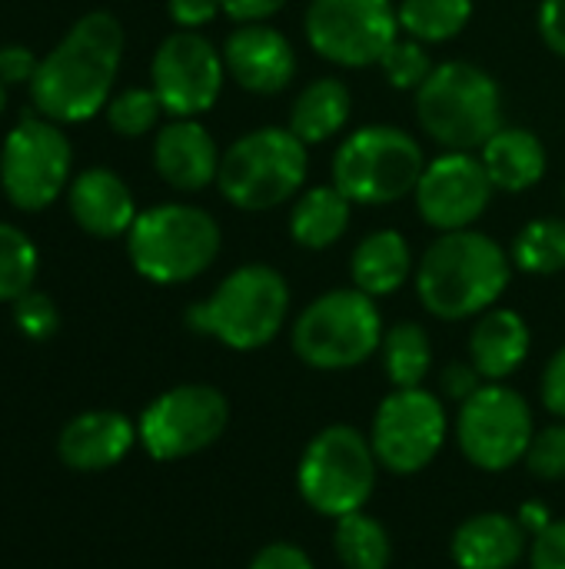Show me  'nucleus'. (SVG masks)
<instances>
[{"instance_id": "nucleus-40", "label": "nucleus", "mask_w": 565, "mask_h": 569, "mask_svg": "<svg viewBox=\"0 0 565 569\" xmlns=\"http://www.w3.org/2000/svg\"><path fill=\"white\" fill-rule=\"evenodd\" d=\"M483 383H486V380H483V373H480L473 363H450V367L443 370V377H440L443 393H446L450 400H456V403H466Z\"/></svg>"}, {"instance_id": "nucleus-3", "label": "nucleus", "mask_w": 565, "mask_h": 569, "mask_svg": "<svg viewBox=\"0 0 565 569\" xmlns=\"http://www.w3.org/2000/svg\"><path fill=\"white\" fill-rule=\"evenodd\" d=\"M290 317V283L270 263L230 270L216 290L186 310V327L216 343L250 353L276 340Z\"/></svg>"}, {"instance_id": "nucleus-27", "label": "nucleus", "mask_w": 565, "mask_h": 569, "mask_svg": "<svg viewBox=\"0 0 565 569\" xmlns=\"http://www.w3.org/2000/svg\"><path fill=\"white\" fill-rule=\"evenodd\" d=\"M380 357H383V370H386L393 390L423 387V380L430 377V367H433V343H430L426 327L416 320L393 323L383 333Z\"/></svg>"}, {"instance_id": "nucleus-34", "label": "nucleus", "mask_w": 565, "mask_h": 569, "mask_svg": "<svg viewBox=\"0 0 565 569\" xmlns=\"http://www.w3.org/2000/svg\"><path fill=\"white\" fill-rule=\"evenodd\" d=\"M526 467L539 480H549V483L565 480V420L539 430L533 437L529 453H526Z\"/></svg>"}, {"instance_id": "nucleus-33", "label": "nucleus", "mask_w": 565, "mask_h": 569, "mask_svg": "<svg viewBox=\"0 0 565 569\" xmlns=\"http://www.w3.org/2000/svg\"><path fill=\"white\" fill-rule=\"evenodd\" d=\"M380 70L386 73V80H390V87H393V90L416 93V90L426 83V77L436 70V63H433V57H430V47H426V43H420V40H413V37H406V33H400V37L390 43V50L383 53Z\"/></svg>"}, {"instance_id": "nucleus-18", "label": "nucleus", "mask_w": 565, "mask_h": 569, "mask_svg": "<svg viewBox=\"0 0 565 569\" xmlns=\"http://www.w3.org/2000/svg\"><path fill=\"white\" fill-rule=\"evenodd\" d=\"M220 147L210 130L193 117H173L157 130L153 140V167L160 180L180 193L206 190L220 173Z\"/></svg>"}, {"instance_id": "nucleus-16", "label": "nucleus", "mask_w": 565, "mask_h": 569, "mask_svg": "<svg viewBox=\"0 0 565 569\" xmlns=\"http://www.w3.org/2000/svg\"><path fill=\"white\" fill-rule=\"evenodd\" d=\"M496 187L476 153L443 150L426 160V170L413 190L416 213L436 233L470 230L490 207Z\"/></svg>"}, {"instance_id": "nucleus-2", "label": "nucleus", "mask_w": 565, "mask_h": 569, "mask_svg": "<svg viewBox=\"0 0 565 569\" xmlns=\"http://www.w3.org/2000/svg\"><path fill=\"white\" fill-rule=\"evenodd\" d=\"M416 297L436 320H476L493 310L513 280L509 250L483 230L440 233L416 263Z\"/></svg>"}, {"instance_id": "nucleus-44", "label": "nucleus", "mask_w": 565, "mask_h": 569, "mask_svg": "<svg viewBox=\"0 0 565 569\" xmlns=\"http://www.w3.org/2000/svg\"><path fill=\"white\" fill-rule=\"evenodd\" d=\"M3 107H7V83L0 80V113H3Z\"/></svg>"}, {"instance_id": "nucleus-9", "label": "nucleus", "mask_w": 565, "mask_h": 569, "mask_svg": "<svg viewBox=\"0 0 565 569\" xmlns=\"http://www.w3.org/2000/svg\"><path fill=\"white\" fill-rule=\"evenodd\" d=\"M376 477H380V460L370 437H363L356 427L346 423H333L320 430L306 443L296 467L300 497L306 500L310 510L330 520L360 513L376 490Z\"/></svg>"}, {"instance_id": "nucleus-10", "label": "nucleus", "mask_w": 565, "mask_h": 569, "mask_svg": "<svg viewBox=\"0 0 565 569\" xmlns=\"http://www.w3.org/2000/svg\"><path fill=\"white\" fill-rule=\"evenodd\" d=\"M303 33L316 57L336 67H380L400 37L396 0H310Z\"/></svg>"}, {"instance_id": "nucleus-37", "label": "nucleus", "mask_w": 565, "mask_h": 569, "mask_svg": "<svg viewBox=\"0 0 565 569\" xmlns=\"http://www.w3.org/2000/svg\"><path fill=\"white\" fill-rule=\"evenodd\" d=\"M167 13L180 30H200L223 13V0H167Z\"/></svg>"}, {"instance_id": "nucleus-22", "label": "nucleus", "mask_w": 565, "mask_h": 569, "mask_svg": "<svg viewBox=\"0 0 565 569\" xmlns=\"http://www.w3.org/2000/svg\"><path fill=\"white\" fill-rule=\"evenodd\" d=\"M526 530L506 513H476L453 533L460 569H513L526 553Z\"/></svg>"}, {"instance_id": "nucleus-31", "label": "nucleus", "mask_w": 565, "mask_h": 569, "mask_svg": "<svg viewBox=\"0 0 565 569\" xmlns=\"http://www.w3.org/2000/svg\"><path fill=\"white\" fill-rule=\"evenodd\" d=\"M37 280V247L23 230L0 220V303H17Z\"/></svg>"}, {"instance_id": "nucleus-6", "label": "nucleus", "mask_w": 565, "mask_h": 569, "mask_svg": "<svg viewBox=\"0 0 565 569\" xmlns=\"http://www.w3.org/2000/svg\"><path fill=\"white\" fill-rule=\"evenodd\" d=\"M306 173L310 147L290 127H256L223 150L216 187L230 207L263 213L296 200Z\"/></svg>"}, {"instance_id": "nucleus-39", "label": "nucleus", "mask_w": 565, "mask_h": 569, "mask_svg": "<svg viewBox=\"0 0 565 569\" xmlns=\"http://www.w3.org/2000/svg\"><path fill=\"white\" fill-rule=\"evenodd\" d=\"M250 569H316V567H313V560H310V553H306L303 547H296V543H270V547H263V550L253 557Z\"/></svg>"}, {"instance_id": "nucleus-20", "label": "nucleus", "mask_w": 565, "mask_h": 569, "mask_svg": "<svg viewBox=\"0 0 565 569\" xmlns=\"http://www.w3.org/2000/svg\"><path fill=\"white\" fill-rule=\"evenodd\" d=\"M70 213L90 237H127L137 220V200L123 177L107 167H90L70 183Z\"/></svg>"}, {"instance_id": "nucleus-41", "label": "nucleus", "mask_w": 565, "mask_h": 569, "mask_svg": "<svg viewBox=\"0 0 565 569\" xmlns=\"http://www.w3.org/2000/svg\"><path fill=\"white\" fill-rule=\"evenodd\" d=\"M40 60L33 57V50L20 47V43H10V47H0V80L10 87V83H30L33 73H37Z\"/></svg>"}, {"instance_id": "nucleus-19", "label": "nucleus", "mask_w": 565, "mask_h": 569, "mask_svg": "<svg viewBox=\"0 0 565 569\" xmlns=\"http://www.w3.org/2000/svg\"><path fill=\"white\" fill-rule=\"evenodd\" d=\"M140 440L137 427L117 410H87L73 417L57 440V457L77 473H100L117 467L133 443Z\"/></svg>"}, {"instance_id": "nucleus-38", "label": "nucleus", "mask_w": 565, "mask_h": 569, "mask_svg": "<svg viewBox=\"0 0 565 569\" xmlns=\"http://www.w3.org/2000/svg\"><path fill=\"white\" fill-rule=\"evenodd\" d=\"M539 397H543V407L565 420V347L556 350L543 370V383H539Z\"/></svg>"}, {"instance_id": "nucleus-13", "label": "nucleus", "mask_w": 565, "mask_h": 569, "mask_svg": "<svg viewBox=\"0 0 565 569\" xmlns=\"http://www.w3.org/2000/svg\"><path fill=\"white\" fill-rule=\"evenodd\" d=\"M73 147L47 117H23L0 147V187L17 210L50 207L70 180Z\"/></svg>"}, {"instance_id": "nucleus-1", "label": "nucleus", "mask_w": 565, "mask_h": 569, "mask_svg": "<svg viewBox=\"0 0 565 569\" xmlns=\"http://www.w3.org/2000/svg\"><path fill=\"white\" fill-rule=\"evenodd\" d=\"M123 60V27L113 13H83L63 40L40 60L30 97L53 123H80L107 110Z\"/></svg>"}, {"instance_id": "nucleus-14", "label": "nucleus", "mask_w": 565, "mask_h": 569, "mask_svg": "<svg viewBox=\"0 0 565 569\" xmlns=\"http://www.w3.org/2000/svg\"><path fill=\"white\" fill-rule=\"evenodd\" d=\"M446 433H450V417L443 400L423 387H406V390H393L376 407L370 443L383 470L396 477H410L426 470L440 457Z\"/></svg>"}, {"instance_id": "nucleus-28", "label": "nucleus", "mask_w": 565, "mask_h": 569, "mask_svg": "<svg viewBox=\"0 0 565 569\" xmlns=\"http://www.w3.org/2000/svg\"><path fill=\"white\" fill-rule=\"evenodd\" d=\"M400 33L433 47L460 37L473 20V0H400Z\"/></svg>"}, {"instance_id": "nucleus-42", "label": "nucleus", "mask_w": 565, "mask_h": 569, "mask_svg": "<svg viewBox=\"0 0 565 569\" xmlns=\"http://www.w3.org/2000/svg\"><path fill=\"white\" fill-rule=\"evenodd\" d=\"M536 23H539L543 43L565 60V0H543Z\"/></svg>"}, {"instance_id": "nucleus-11", "label": "nucleus", "mask_w": 565, "mask_h": 569, "mask_svg": "<svg viewBox=\"0 0 565 569\" xmlns=\"http://www.w3.org/2000/svg\"><path fill=\"white\" fill-rule=\"evenodd\" d=\"M533 437V410L526 397L506 383H483L466 403H460V450L473 467L486 473H503L526 460Z\"/></svg>"}, {"instance_id": "nucleus-7", "label": "nucleus", "mask_w": 565, "mask_h": 569, "mask_svg": "<svg viewBox=\"0 0 565 569\" xmlns=\"http://www.w3.org/2000/svg\"><path fill=\"white\" fill-rule=\"evenodd\" d=\"M383 313L376 300L356 287H336L310 300L293 320V353L313 370H353L380 353Z\"/></svg>"}, {"instance_id": "nucleus-36", "label": "nucleus", "mask_w": 565, "mask_h": 569, "mask_svg": "<svg viewBox=\"0 0 565 569\" xmlns=\"http://www.w3.org/2000/svg\"><path fill=\"white\" fill-rule=\"evenodd\" d=\"M529 567L565 569V520H553L536 533V543L529 547Z\"/></svg>"}, {"instance_id": "nucleus-4", "label": "nucleus", "mask_w": 565, "mask_h": 569, "mask_svg": "<svg viewBox=\"0 0 565 569\" xmlns=\"http://www.w3.org/2000/svg\"><path fill=\"white\" fill-rule=\"evenodd\" d=\"M420 130L443 150L476 153L506 127L503 90L483 67L470 60H446L416 90Z\"/></svg>"}, {"instance_id": "nucleus-30", "label": "nucleus", "mask_w": 565, "mask_h": 569, "mask_svg": "<svg viewBox=\"0 0 565 569\" xmlns=\"http://www.w3.org/2000/svg\"><path fill=\"white\" fill-rule=\"evenodd\" d=\"M513 267L533 277H556L565 270V220L563 217H539L529 220L513 247Z\"/></svg>"}, {"instance_id": "nucleus-35", "label": "nucleus", "mask_w": 565, "mask_h": 569, "mask_svg": "<svg viewBox=\"0 0 565 569\" xmlns=\"http://www.w3.org/2000/svg\"><path fill=\"white\" fill-rule=\"evenodd\" d=\"M13 320H17V327H20L27 337L47 340V337L57 330V307H53L50 297L30 290V293H23V297L13 303Z\"/></svg>"}, {"instance_id": "nucleus-21", "label": "nucleus", "mask_w": 565, "mask_h": 569, "mask_svg": "<svg viewBox=\"0 0 565 569\" xmlns=\"http://www.w3.org/2000/svg\"><path fill=\"white\" fill-rule=\"evenodd\" d=\"M529 347V323L509 307H493L480 313L470 330V363L483 373L486 383H503L506 377H513L526 363Z\"/></svg>"}, {"instance_id": "nucleus-12", "label": "nucleus", "mask_w": 565, "mask_h": 569, "mask_svg": "<svg viewBox=\"0 0 565 569\" xmlns=\"http://www.w3.org/2000/svg\"><path fill=\"white\" fill-rule=\"evenodd\" d=\"M230 423L226 397L210 383H180L160 393L140 417L137 433L143 450L160 460H186L213 447Z\"/></svg>"}, {"instance_id": "nucleus-5", "label": "nucleus", "mask_w": 565, "mask_h": 569, "mask_svg": "<svg viewBox=\"0 0 565 569\" xmlns=\"http://www.w3.org/2000/svg\"><path fill=\"white\" fill-rule=\"evenodd\" d=\"M220 223L203 207L157 203L140 210L127 233V257L133 270L160 287L190 283L220 257Z\"/></svg>"}, {"instance_id": "nucleus-23", "label": "nucleus", "mask_w": 565, "mask_h": 569, "mask_svg": "<svg viewBox=\"0 0 565 569\" xmlns=\"http://www.w3.org/2000/svg\"><path fill=\"white\" fill-rule=\"evenodd\" d=\"M480 160L493 180L496 190L503 193H526L546 177L549 157L543 140L526 130V127H503L496 130L486 147L480 150Z\"/></svg>"}, {"instance_id": "nucleus-25", "label": "nucleus", "mask_w": 565, "mask_h": 569, "mask_svg": "<svg viewBox=\"0 0 565 569\" xmlns=\"http://www.w3.org/2000/svg\"><path fill=\"white\" fill-rule=\"evenodd\" d=\"M353 117V93L346 87V80L340 77H316L310 80L293 107H290V130L306 143H326L333 140L336 133H343V127L350 123Z\"/></svg>"}, {"instance_id": "nucleus-24", "label": "nucleus", "mask_w": 565, "mask_h": 569, "mask_svg": "<svg viewBox=\"0 0 565 569\" xmlns=\"http://www.w3.org/2000/svg\"><path fill=\"white\" fill-rule=\"evenodd\" d=\"M416 273L410 243L400 230H373L366 233L350 253V277L353 287L370 293L373 300L393 297L410 277Z\"/></svg>"}, {"instance_id": "nucleus-17", "label": "nucleus", "mask_w": 565, "mask_h": 569, "mask_svg": "<svg viewBox=\"0 0 565 569\" xmlns=\"http://www.w3.org/2000/svg\"><path fill=\"white\" fill-rule=\"evenodd\" d=\"M226 77L246 93H283L296 77V50L286 33L270 23H236L223 40Z\"/></svg>"}, {"instance_id": "nucleus-32", "label": "nucleus", "mask_w": 565, "mask_h": 569, "mask_svg": "<svg viewBox=\"0 0 565 569\" xmlns=\"http://www.w3.org/2000/svg\"><path fill=\"white\" fill-rule=\"evenodd\" d=\"M160 113H167V110H163L160 97L153 93V87H130V90L110 97V103H107V123L113 127V133H120L127 140L150 133L160 123Z\"/></svg>"}, {"instance_id": "nucleus-15", "label": "nucleus", "mask_w": 565, "mask_h": 569, "mask_svg": "<svg viewBox=\"0 0 565 569\" xmlns=\"http://www.w3.org/2000/svg\"><path fill=\"white\" fill-rule=\"evenodd\" d=\"M226 83L223 50L200 30H173L150 60V87L170 117H200L216 107Z\"/></svg>"}, {"instance_id": "nucleus-26", "label": "nucleus", "mask_w": 565, "mask_h": 569, "mask_svg": "<svg viewBox=\"0 0 565 569\" xmlns=\"http://www.w3.org/2000/svg\"><path fill=\"white\" fill-rule=\"evenodd\" d=\"M353 203L333 187H306L290 210V237L303 250H330L350 230Z\"/></svg>"}, {"instance_id": "nucleus-43", "label": "nucleus", "mask_w": 565, "mask_h": 569, "mask_svg": "<svg viewBox=\"0 0 565 569\" xmlns=\"http://www.w3.org/2000/svg\"><path fill=\"white\" fill-rule=\"evenodd\" d=\"M290 0H223V13L233 23H266L276 17Z\"/></svg>"}, {"instance_id": "nucleus-8", "label": "nucleus", "mask_w": 565, "mask_h": 569, "mask_svg": "<svg viewBox=\"0 0 565 569\" xmlns=\"http://www.w3.org/2000/svg\"><path fill=\"white\" fill-rule=\"evenodd\" d=\"M426 170L423 143L393 123L353 130L333 153V187L356 207H386L410 197Z\"/></svg>"}, {"instance_id": "nucleus-29", "label": "nucleus", "mask_w": 565, "mask_h": 569, "mask_svg": "<svg viewBox=\"0 0 565 569\" xmlns=\"http://www.w3.org/2000/svg\"><path fill=\"white\" fill-rule=\"evenodd\" d=\"M333 550L346 569H386L393 560V540L386 527L363 510L336 520Z\"/></svg>"}]
</instances>
